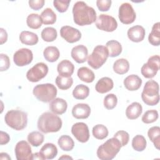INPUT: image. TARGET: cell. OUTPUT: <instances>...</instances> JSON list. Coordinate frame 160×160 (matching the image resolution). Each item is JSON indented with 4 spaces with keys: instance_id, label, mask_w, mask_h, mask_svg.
Listing matches in <instances>:
<instances>
[{
    "instance_id": "obj_1",
    "label": "cell",
    "mask_w": 160,
    "mask_h": 160,
    "mask_svg": "<svg viewBox=\"0 0 160 160\" xmlns=\"http://www.w3.org/2000/svg\"><path fill=\"white\" fill-rule=\"evenodd\" d=\"M74 22L83 26L92 24L96 21V12L84 1H77L72 8Z\"/></svg>"
},
{
    "instance_id": "obj_2",
    "label": "cell",
    "mask_w": 160,
    "mask_h": 160,
    "mask_svg": "<svg viewBox=\"0 0 160 160\" xmlns=\"http://www.w3.org/2000/svg\"><path fill=\"white\" fill-rule=\"evenodd\" d=\"M61 119L54 113L45 112L42 113L38 120V128L43 133L56 132L62 127Z\"/></svg>"
},
{
    "instance_id": "obj_3",
    "label": "cell",
    "mask_w": 160,
    "mask_h": 160,
    "mask_svg": "<svg viewBox=\"0 0 160 160\" xmlns=\"http://www.w3.org/2000/svg\"><path fill=\"white\" fill-rule=\"evenodd\" d=\"M121 147L119 141L113 137L99 146L96 152L97 156L101 160H111L115 158Z\"/></svg>"
},
{
    "instance_id": "obj_4",
    "label": "cell",
    "mask_w": 160,
    "mask_h": 160,
    "mask_svg": "<svg viewBox=\"0 0 160 160\" xmlns=\"http://www.w3.org/2000/svg\"><path fill=\"white\" fill-rule=\"evenodd\" d=\"M4 121L10 128L16 131H21L27 126L28 115L24 111L12 109L6 112L4 116Z\"/></svg>"
},
{
    "instance_id": "obj_5",
    "label": "cell",
    "mask_w": 160,
    "mask_h": 160,
    "mask_svg": "<svg viewBox=\"0 0 160 160\" xmlns=\"http://www.w3.org/2000/svg\"><path fill=\"white\" fill-rule=\"evenodd\" d=\"M142 101L148 106H155L159 101V84L154 80H149L145 83L141 93Z\"/></svg>"
},
{
    "instance_id": "obj_6",
    "label": "cell",
    "mask_w": 160,
    "mask_h": 160,
    "mask_svg": "<svg viewBox=\"0 0 160 160\" xmlns=\"http://www.w3.org/2000/svg\"><path fill=\"white\" fill-rule=\"evenodd\" d=\"M57 92L56 86L51 83L38 84L32 91L36 99L43 102H49L55 99Z\"/></svg>"
},
{
    "instance_id": "obj_7",
    "label": "cell",
    "mask_w": 160,
    "mask_h": 160,
    "mask_svg": "<svg viewBox=\"0 0 160 160\" xmlns=\"http://www.w3.org/2000/svg\"><path fill=\"white\" fill-rule=\"evenodd\" d=\"M108 57L109 52L107 48L102 45H98L88 56L87 61L92 68L98 69L106 62Z\"/></svg>"
},
{
    "instance_id": "obj_8",
    "label": "cell",
    "mask_w": 160,
    "mask_h": 160,
    "mask_svg": "<svg viewBox=\"0 0 160 160\" xmlns=\"http://www.w3.org/2000/svg\"><path fill=\"white\" fill-rule=\"evenodd\" d=\"M160 58L159 55L151 56L148 62L142 65L141 69L142 75L148 79L154 78L159 69Z\"/></svg>"
},
{
    "instance_id": "obj_9",
    "label": "cell",
    "mask_w": 160,
    "mask_h": 160,
    "mask_svg": "<svg viewBox=\"0 0 160 160\" xmlns=\"http://www.w3.org/2000/svg\"><path fill=\"white\" fill-rule=\"evenodd\" d=\"M48 70L47 64L42 62H38L28 71L26 78L31 82H38L47 75Z\"/></svg>"
},
{
    "instance_id": "obj_10",
    "label": "cell",
    "mask_w": 160,
    "mask_h": 160,
    "mask_svg": "<svg viewBox=\"0 0 160 160\" xmlns=\"http://www.w3.org/2000/svg\"><path fill=\"white\" fill-rule=\"evenodd\" d=\"M96 26L101 31L112 32L116 29L118 22L112 16L102 14H100L96 19Z\"/></svg>"
},
{
    "instance_id": "obj_11",
    "label": "cell",
    "mask_w": 160,
    "mask_h": 160,
    "mask_svg": "<svg viewBox=\"0 0 160 160\" xmlns=\"http://www.w3.org/2000/svg\"><path fill=\"white\" fill-rule=\"evenodd\" d=\"M118 18L120 21L124 24H129L134 21L136 15L130 3L124 2L119 6Z\"/></svg>"
},
{
    "instance_id": "obj_12",
    "label": "cell",
    "mask_w": 160,
    "mask_h": 160,
    "mask_svg": "<svg viewBox=\"0 0 160 160\" xmlns=\"http://www.w3.org/2000/svg\"><path fill=\"white\" fill-rule=\"evenodd\" d=\"M71 132L80 142H86L89 139V131L88 125L82 122L74 124L71 128Z\"/></svg>"
},
{
    "instance_id": "obj_13",
    "label": "cell",
    "mask_w": 160,
    "mask_h": 160,
    "mask_svg": "<svg viewBox=\"0 0 160 160\" xmlns=\"http://www.w3.org/2000/svg\"><path fill=\"white\" fill-rule=\"evenodd\" d=\"M16 158L18 160H32L31 148L26 141H20L17 142L14 149Z\"/></svg>"
},
{
    "instance_id": "obj_14",
    "label": "cell",
    "mask_w": 160,
    "mask_h": 160,
    "mask_svg": "<svg viewBox=\"0 0 160 160\" xmlns=\"http://www.w3.org/2000/svg\"><path fill=\"white\" fill-rule=\"evenodd\" d=\"M33 59L32 51L28 48H21L15 52L13 61L18 66H24L29 64Z\"/></svg>"
},
{
    "instance_id": "obj_15",
    "label": "cell",
    "mask_w": 160,
    "mask_h": 160,
    "mask_svg": "<svg viewBox=\"0 0 160 160\" xmlns=\"http://www.w3.org/2000/svg\"><path fill=\"white\" fill-rule=\"evenodd\" d=\"M61 36L69 43H74L81 38V32L76 28L69 26H64L60 29Z\"/></svg>"
},
{
    "instance_id": "obj_16",
    "label": "cell",
    "mask_w": 160,
    "mask_h": 160,
    "mask_svg": "<svg viewBox=\"0 0 160 160\" xmlns=\"http://www.w3.org/2000/svg\"><path fill=\"white\" fill-rule=\"evenodd\" d=\"M72 59L78 63H83L87 61L88 50L87 48L82 44L74 46L71 52Z\"/></svg>"
},
{
    "instance_id": "obj_17",
    "label": "cell",
    "mask_w": 160,
    "mask_h": 160,
    "mask_svg": "<svg viewBox=\"0 0 160 160\" xmlns=\"http://www.w3.org/2000/svg\"><path fill=\"white\" fill-rule=\"evenodd\" d=\"M90 114L91 108L88 104L78 103L72 109V115L76 119H86Z\"/></svg>"
},
{
    "instance_id": "obj_18",
    "label": "cell",
    "mask_w": 160,
    "mask_h": 160,
    "mask_svg": "<svg viewBox=\"0 0 160 160\" xmlns=\"http://www.w3.org/2000/svg\"><path fill=\"white\" fill-rule=\"evenodd\" d=\"M128 37L132 42H139L142 41L145 36V29L140 26L136 25L130 28L128 31Z\"/></svg>"
},
{
    "instance_id": "obj_19",
    "label": "cell",
    "mask_w": 160,
    "mask_h": 160,
    "mask_svg": "<svg viewBox=\"0 0 160 160\" xmlns=\"http://www.w3.org/2000/svg\"><path fill=\"white\" fill-rule=\"evenodd\" d=\"M68 108L67 102L62 98H57L51 101L49 104L50 110L56 114H64Z\"/></svg>"
},
{
    "instance_id": "obj_20",
    "label": "cell",
    "mask_w": 160,
    "mask_h": 160,
    "mask_svg": "<svg viewBox=\"0 0 160 160\" xmlns=\"http://www.w3.org/2000/svg\"><path fill=\"white\" fill-rule=\"evenodd\" d=\"M74 70V64L69 60L64 59L59 62L57 66V71L59 76L71 77Z\"/></svg>"
},
{
    "instance_id": "obj_21",
    "label": "cell",
    "mask_w": 160,
    "mask_h": 160,
    "mask_svg": "<svg viewBox=\"0 0 160 160\" xmlns=\"http://www.w3.org/2000/svg\"><path fill=\"white\" fill-rule=\"evenodd\" d=\"M123 83L128 90L134 91L140 88L142 84V79L138 75L131 74L124 79Z\"/></svg>"
},
{
    "instance_id": "obj_22",
    "label": "cell",
    "mask_w": 160,
    "mask_h": 160,
    "mask_svg": "<svg viewBox=\"0 0 160 160\" xmlns=\"http://www.w3.org/2000/svg\"><path fill=\"white\" fill-rule=\"evenodd\" d=\"M114 86L112 79L108 77H103L98 80L95 86L96 91L101 94H104L111 91Z\"/></svg>"
},
{
    "instance_id": "obj_23",
    "label": "cell",
    "mask_w": 160,
    "mask_h": 160,
    "mask_svg": "<svg viewBox=\"0 0 160 160\" xmlns=\"http://www.w3.org/2000/svg\"><path fill=\"white\" fill-rule=\"evenodd\" d=\"M142 112L141 104L138 102H133L129 105L126 109V117L129 119L138 118Z\"/></svg>"
},
{
    "instance_id": "obj_24",
    "label": "cell",
    "mask_w": 160,
    "mask_h": 160,
    "mask_svg": "<svg viewBox=\"0 0 160 160\" xmlns=\"http://www.w3.org/2000/svg\"><path fill=\"white\" fill-rule=\"evenodd\" d=\"M20 41L26 45L33 46L38 42V36L36 33L28 31H23L19 34Z\"/></svg>"
},
{
    "instance_id": "obj_25",
    "label": "cell",
    "mask_w": 160,
    "mask_h": 160,
    "mask_svg": "<svg viewBox=\"0 0 160 160\" xmlns=\"http://www.w3.org/2000/svg\"><path fill=\"white\" fill-rule=\"evenodd\" d=\"M39 152L42 155L44 159H52L58 154L57 147L52 143H46L41 148Z\"/></svg>"
},
{
    "instance_id": "obj_26",
    "label": "cell",
    "mask_w": 160,
    "mask_h": 160,
    "mask_svg": "<svg viewBox=\"0 0 160 160\" xmlns=\"http://www.w3.org/2000/svg\"><path fill=\"white\" fill-rule=\"evenodd\" d=\"M77 74L80 80L87 83L93 82L95 79L94 72L87 67H81L79 68Z\"/></svg>"
},
{
    "instance_id": "obj_27",
    "label": "cell",
    "mask_w": 160,
    "mask_h": 160,
    "mask_svg": "<svg viewBox=\"0 0 160 160\" xmlns=\"http://www.w3.org/2000/svg\"><path fill=\"white\" fill-rule=\"evenodd\" d=\"M160 23L159 22L154 24L151 32L148 36L149 42L154 46H158L160 44Z\"/></svg>"
},
{
    "instance_id": "obj_28",
    "label": "cell",
    "mask_w": 160,
    "mask_h": 160,
    "mask_svg": "<svg viewBox=\"0 0 160 160\" xmlns=\"http://www.w3.org/2000/svg\"><path fill=\"white\" fill-rule=\"evenodd\" d=\"M108 50L109 56L111 58L118 56L122 52V46L119 42L116 40H110L106 44Z\"/></svg>"
},
{
    "instance_id": "obj_29",
    "label": "cell",
    "mask_w": 160,
    "mask_h": 160,
    "mask_svg": "<svg viewBox=\"0 0 160 160\" xmlns=\"http://www.w3.org/2000/svg\"><path fill=\"white\" fill-rule=\"evenodd\" d=\"M43 56L47 61L53 62L58 59L60 56V52L56 47L48 46L43 51Z\"/></svg>"
},
{
    "instance_id": "obj_30",
    "label": "cell",
    "mask_w": 160,
    "mask_h": 160,
    "mask_svg": "<svg viewBox=\"0 0 160 160\" xmlns=\"http://www.w3.org/2000/svg\"><path fill=\"white\" fill-rule=\"evenodd\" d=\"M129 63L126 59L121 58L117 59L113 64V70L118 74H124L128 72Z\"/></svg>"
},
{
    "instance_id": "obj_31",
    "label": "cell",
    "mask_w": 160,
    "mask_h": 160,
    "mask_svg": "<svg viewBox=\"0 0 160 160\" xmlns=\"http://www.w3.org/2000/svg\"><path fill=\"white\" fill-rule=\"evenodd\" d=\"M58 143L60 148L64 151H71L74 146V142L73 139L68 135H62L59 137Z\"/></svg>"
},
{
    "instance_id": "obj_32",
    "label": "cell",
    "mask_w": 160,
    "mask_h": 160,
    "mask_svg": "<svg viewBox=\"0 0 160 160\" xmlns=\"http://www.w3.org/2000/svg\"><path fill=\"white\" fill-rule=\"evenodd\" d=\"M148 136L150 141L154 144L157 149L160 146V128L159 126L151 127L148 132Z\"/></svg>"
},
{
    "instance_id": "obj_33",
    "label": "cell",
    "mask_w": 160,
    "mask_h": 160,
    "mask_svg": "<svg viewBox=\"0 0 160 160\" xmlns=\"http://www.w3.org/2000/svg\"><path fill=\"white\" fill-rule=\"evenodd\" d=\"M89 94V88L84 84L77 85L72 91V96L76 99H84Z\"/></svg>"
},
{
    "instance_id": "obj_34",
    "label": "cell",
    "mask_w": 160,
    "mask_h": 160,
    "mask_svg": "<svg viewBox=\"0 0 160 160\" xmlns=\"http://www.w3.org/2000/svg\"><path fill=\"white\" fill-rule=\"evenodd\" d=\"M41 18L44 24H53L56 21V14L52 9L47 8L41 14Z\"/></svg>"
},
{
    "instance_id": "obj_35",
    "label": "cell",
    "mask_w": 160,
    "mask_h": 160,
    "mask_svg": "<svg viewBox=\"0 0 160 160\" xmlns=\"http://www.w3.org/2000/svg\"><path fill=\"white\" fill-rule=\"evenodd\" d=\"M42 21L41 16L38 14L32 13L28 15L27 17L26 24L31 29H39L42 26Z\"/></svg>"
},
{
    "instance_id": "obj_36",
    "label": "cell",
    "mask_w": 160,
    "mask_h": 160,
    "mask_svg": "<svg viewBox=\"0 0 160 160\" xmlns=\"http://www.w3.org/2000/svg\"><path fill=\"white\" fill-rule=\"evenodd\" d=\"M44 135L39 131H32L28 134V141L31 145L34 147H38L44 141Z\"/></svg>"
},
{
    "instance_id": "obj_37",
    "label": "cell",
    "mask_w": 160,
    "mask_h": 160,
    "mask_svg": "<svg viewBox=\"0 0 160 160\" xmlns=\"http://www.w3.org/2000/svg\"><path fill=\"white\" fill-rule=\"evenodd\" d=\"M73 84V79L71 77H64L58 76L56 78V84L61 90H67Z\"/></svg>"
},
{
    "instance_id": "obj_38",
    "label": "cell",
    "mask_w": 160,
    "mask_h": 160,
    "mask_svg": "<svg viewBox=\"0 0 160 160\" xmlns=\"http://www.w3.org/2000/svg\"><path fill=\"white\" fill-rule=\"evenodd\" d=\"M146 140L142 135L135 136L132 140V147L136 151H142L146 148Z\"/></svg>"
},
{
    "instance_id": "obj_39",
    "label": "cell",
    "mask_w": 160,
    "mask_h": 160,
    "mask_svg": "<svg viewBox=\"0 0 160 160\" xmlns=\"http://www.w3.org/2000/svg\"><path fill=\"white\" fill-rule=\"evenodd\" d=\"M41 38L46 42L54 41L58 36L57 31L52 27H47L42 29L41 34Z\"/></svg>"
},
{
    "instance_id": "obj_40",
    "label": "cell",
    "mask_w": 160,
    "mask_h": 160,
    "mask_svg": "<svg viewBox=\"0 0 160 160\" xmlns=\"http://www.w3.org/2000/svg\"><path fill=\"white\" fill-rule=\"evenodd\" d=\"M93 136L98 139H104L108 136V128L103 124H97L92 128V130Z\"/></svg>"
},
{
    "instance_id": "obj_41",
    "label": "cell",
    "mask_w": 160,
    "mask_h": 160,
    "mask_svg": "<svg viewBox=\"0 0 160 160\" xmlns=\"http://www.w3.org/2000/svg\"><path fill=\"white\" fill-rule=\"evenodd\" d=\"M158 119V112L155 109L146 111L142 116V121L145 124H150L155 122Z\"/></svg>"
},
{
    "instance_id": "obj_42",
    "label": "cell",
    "mask_w": 160,
    "mask_h": 160,
    "mask_svg": "<svg viewBox=\"0 0 160 160\" xmlns=\"http://www.w3.org/2000/svg\"><path fill=\"white\" fill-rule=\"evenodd\" d=\"M118 103V98L116 96L112 93L108 94L106 95L104 99L103 104L104 106L107 109H114Z\"/></svg>"
},
{
    "instance_id": "obj_43",
    "label": "cell",
    "mask_w": 160,
    "mask_h": 160,
    "mask_svg": "<svg viewBox=\"0 0 160 160\" xmlns=\"http://www.w3.org/2000/svg\"><path fill=\"white\" fill-rule=\"evenodd\" d=\"M114 137L119 141V142L121 144V146H124L127 145V144L128 143L129 140V135L128 132H127L125 131H122V130L117 131L114 134Z\"/></svg>"
},
{
    "instance_id": "obj_44",
    "label": "cell",
    "mask_w": 160,
    "mask_h": 160,
    "mask_svg": "<svg viewBox=\"0 0 160 160\" xmlns=\"http://www.w3.org/2000/svg\"><path fill=\"white\" fill-rule=\"evenodd\" d=\"M71 1L64 0H54L53 1L54 7L59 12H64L68 9Z\"/></svg>"
},
{
    "instance_id": "obj_45",
    "label": "cell",
    "mask_w": 160,
    "mask_h": 160,
    "mask_svg": "<svg viewBox=\"0 0 160 160\" xmlns=\"http://www.w3.org/2000/svg\"><path fill=\"white\" fill-rule=\"evenodd\" d=\"M112 1L111 0H98L96 5L98 8L101 11H108L111 5Z\"/></svg>"
},
{
    "instance_id": "obj_46",
    "label": "cell",
    "mask_w": 160,
    "mask_h": 160,
    "mask_svg": "<svg viewBox=\"0 0 160 160\" xmlns=\"http://www.w3.org/2000/svg\"><path fill=\"white\" fill-rule=\"evenodd\" d=\"M0 58H1L0 71H4L8 70L10 66V61H9V57L6 54L1 53L0 54Z\"/></svg>"
},
{
    "instance_id": "obj_47",
    "label": "cell",
    "mask_w": 160,
    "mask_h": 160,
    "mask_svg": "<svg viewBox=\"0 0 160 160\" xmlns=\"http://www.w3.org/2000/svg\"><path fill=\"white\" fill-rule=\"evenodd\" d=\"M28 2L31 9L38 11L43 7L45 1L44 0H30Z\"/></svg>"
},
{
    "instance_id": "obj_48",
    "label": "cell",
    "mask_w": 160,
    "mask_h": 160,
    "mask_svg": "<svg viewBox=\"0 0 160 160\" xmlns=\"http://www.w3.org/2000/svg\"><path fill=\"white\" fill-rule=\"evenodd\" d=\"M0 136H1V145H4L9 142L10 141V137L7 132H5L2 131H0Z\"/></svg>"
},
{
    "instance_id": "obj_49",
    "label": "cell",
    "mask_w": 160,
    "mask_h": 160,
    "mask_svg": "<svg viewBox=\"0 0 160 160\" xmlns=\"http://www.w3.org/2000/svg\"><path fill=\"white\" fill-rule=\"evenodd\" d=\"M0 41L1 44H4L7 41L8 39V34L6 31L3 28H0Z\"/></svg>"
},
{
    "instance_id": "obj_50",
    "label": "cell",
    "mask_w": 160,
    "mask_h": 160,
    "mask_svg": "<svg viewBox=\"0 0 160 160\" xmlns=\"http://www.w3.org/2000/svg\"><path fill=\"white\" fill-rule=\"evenodd\" d=\"M32 159H41V160H44V157L39 152H35L32 155Z\"/></svg>"
},
{
    "instance_id": "obj_51",
    "label": "cell",
    "mask_w": 160,
    "mask_h": 160,
    "mask_svg": "<svg viewBox=\"0 0 160 160\" xmlns=\"http://www.w3.org/2000/svg\"><path fill=\"white\" fill-rule=\"evenodd\" d=\"M0 159H11V157L6 152H1Z\"/></svg>"
},
{
    "instance_id": "obj_52",
    "label": "cell",
    "mask_w": 160,
    "mask_h": 160,
    "mask_svg": "<svg viewBox=\"0 0 160 160\" xmlns=\"http://www.w3.org/2000/svg\"><path fill=\"white\" fill-rule=\"evenodd\" d=\"M72 159V158L71 157V156H69L68 155H66V154L64 155V154L59 158V159Z\"/></svg>"
}]
</instances>
